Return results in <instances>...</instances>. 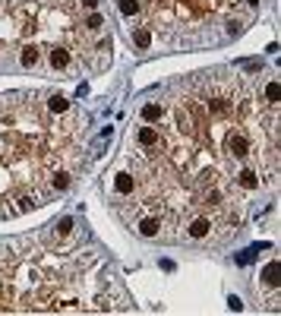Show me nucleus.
Here are the masks:
<instances>
[{
	"instance_id": "f257e3e1",
	"label": "nucleus",
	"mask_w": 281,
	"mask_h": 316,
	"mask_svg": "<svg viewBox=\"0 0 281 316\" xmlns=\"http://www.w3.org/2000/svg\"><path fill=\"white\" fill-rule=\"evenodd\" d=\"M259 16V0H139L136 23L167 51L231 41Z\"/></svg>"
},
{
	"instance_id": "f03ea898",
	"label": "nucleus",
	"mask_w": 281,
	"mask_h": 316,
	"mask_svg": "<svg viewBox=\"0 0 281 316\" xmlns=\"http://www.w3.org/2000/svg\"><path fill=\"white\" fill-rule=\"evenodd\" d=\"M45 104H48V111H51V114H67V111H73V101L63 95V92H48Z\"/></svg>"
},
{
	"instance_id": "7ed1b4c3",
	"label": "nucleus",
	"mask_w": 281,
	"mask_h": 316,
	"mask_svg": "<svg viewBox=\"0 0 281 316\" xmlns=\"http://www.w3.org/2000/svg\"><path fill=\"white\" fill-rule=\"evenodd\" d=\"M133 190H136V180H133V174H129V171L114 174V196H129Z\"/></svg>"
},
{
	"instance_id": "20e7f679",
	"label": "nucleus",
	"mask_w": 281,
	"mask_h": 316,
	"mask_svg": "<svg viewBox=\"0 0 281 316\" xmlns=\"http://www.w3.org/2000/svg\"><path fill=\"white\" fill-rule=\"evenodd\" d=\"M129 38H133V45L139 48V51H148V48H152V32H148L145 26H133V29H129Z\"/></svg>"
},
{
	"instance_id": "39448f33",
	"label": "nucleus",
	"mask_w": 281,
	"mask_h": 316,
	"mask_svg": "<svg viewBox=\"0 0 281 316\" xmlns=\"http://www.w3.org/2000/svg\"><path fill=\"white\" fill-rule=\"evenodd\" d=\"M161 114H164V104H161V101H148V104H142V111H139L142 123H158Z\"/></svg>"
},
{
	"instance_id": "423d86ee",
	"label": "nucleus",
	"mask_w": 281,
	"mask_h": 316,
	"mask_svg": "<svg viewBox=\"0 0 281 316\" xmlns=\"http://www.w3.org/2000/svg\"><path fill=\"white\" fill-rule=\"evenodd\" d=\"M117 13L126 19H136L139 16V0H117Z\"/></svg>"
},
{
	"instance_id": "0eeeda50",
	"label": "nucleus",
	"mask_w": 281,
	"mask_h": 316,
	"mask_svg": "<svg viewBox=\"0 0 281 316\" xmlns=\"http://www.w3.org/2000/svg\"><path fill=\"white\" fill-rule=\"evenodd\" d=\"M253 259H256V250H243V253H237V266H247Z\"/></svg>"
}]
</instances>
